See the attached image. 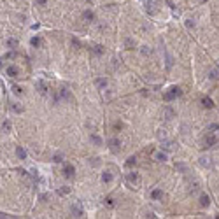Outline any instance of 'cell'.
I'll return each mask as SVG.
<instances>
[{
  "instance_id": "6da1fadb",
  "label": "cell",
  "mask_w": 219,
  "mask_h": 219,
  "mask_svg": "<svg viewBox=\"0 0 219 219\" xmlns=\"http://www.w3.org/2000/svg\"><path fill=\"white\" fill-rule=\"evenodd\" d=\"M179 95H181V89H179L177 86H173V88H170V91H168V93H165V97H163V98H165L167 102H172L173 98L179 97Z\"/></svg>"
},
{
  "instance_id": "7a4b0ae2",
  "label": "cell",
  "mask_w": 219,
  "mask_h": 219,
  "mask_svg": "<svg viewBox=\"0 0 219 219\" xmlns=\"http://www.w3.org/2000/svg\"><path fill=\"white\" fill-rule=\"evenodd\" d=\"M145 4V11L149 12V14H156V0H142Z\"/></svg>"
},
{
  "instance_id": "3957f363",
  "label": "cell",
  "mask_w": 219,
  "mask_h": 219,
  "mask_svg": "<svg viewBox=\"0 0 219 219\" xmlns=\"http://www.w3.org/2000/svg\"><path fill=\"white\" fill-rule=\"evenodd\" d=\"M126 181L130 182L132 186H137V184H140V177H138L135 172H132V173H126Z\"/></svg>"
},
{
  "instance_id": "277c9868",
  "label": "cell",
  "mask_w": 219,
  "mask_h": 219,
  "mask_svg": "<svg viewBox=\"0 0 219 219\" xmlns=\"http://www.w3.org/2000/svg\"><path fill=\"white\" fill-rule=\"evenodd\" d=\"M70 212H72V217H82L84 216V212H82V209H81V205H72V209H70Z\"/></svg>"
},
{
  "instance_id": "5b68a950",
  "label": "cell",
  "mask_w": 219,
  "mask_h": 219,
  "mask_svg": "<svg viewBox=\"0 0 219 219\" xmlns=\"http://www.w3.org/2000/svg\"><path fill=\"white\" fill-rule=\"evenodd\" d=\"M63 173L67 175V177H72L75 173V168L72 167V165H65V168H63Z\"/></svg>"
},
{
  "instance_id": "8992f818",
  "label": "cell",
  "mask_w": 219,
  "mask_h": 219,
  "mask_svg": "<svg viewBox=\"0 0 219 219\" xmlns=\"http://www.w3.org/2000/svg\"><path fill=\"white\" fill-rule=\"evenodd\" d=\"M109 145H110V149H112V151H117V149H119V145H121V142H119L117 138H110Z\"/></svg>"
},
{
  "instance_id": "52a82bcc",
  "label": "cell",
  "mask_w": 219,
  "mask_h": 219,
  "mask_svg": "<svg viewBox=\"0 0 219 219\" xmlns=\"http://www.w3.org/2000/svg\"><path fill=\"white\" fill-rule=\"evenodd\" d=\"M214 144H216V137H214V135H209L207 140H205V147H212Z\"/></svg>"
},
{
  "instance_id": "ba28073f",
  "label": "cell",
  "mask_w": 219,
  "mask_h": 219,
  "mask_svg": "<svg viewBox=\"0 0 219 219\" xmlns=\"http://www.w3.org/2000/svg\"><path fill=\"white\" fill-rule=\"evenodd\" d=\"M16 154H18V158H19V160H25V158H26V151L21 149V147H18V149H16Z\"/></svg>"
},
{
  "instance_id": "9c48e42d",
  "label": "cell",
  "mask_w": 219,
  "mask_h": 219,
  "mask_svg": "<svg viewBox=\"0 0 219 219\" xmlns=\"http://www.w3.org/2000/svg\"><path fill=\"white\" fill-rule=\"evenodd\" d=\"M200 203H202V207H207L209 203H210V198H209L207 195H202V198H200Z\"/></svg>"
},
{
  "instance_id": "30bf717a",
  "label": "cell",
  "mask_w": 219,
  "mask_h": 219,
  "mask_svg": "<svg viewBox=\"0 0 219 219\" xmlns=\"http://www.w3.org/2000/svg\"><path fill=\"white\" fill-rule=\"evenodd\" d=\"M202 104H203V107H207V109H212V107H214V104H212V100H210V98H203Z\"/></svg>"
},
{
  "instance_id": "8fae6325",
  "label": "cell",
  "mask_w": 219,
  "mask_h": 219,
  "mask_svg": "<svg viewBox=\"0 0 219 219\" xmlns=\"http://www.w3.org/2000/svg\"><path fill=\"white\" fill-rule=\"evenodd\" d=\"M69 193H70V188H67V186H63V188L58 189V195L60 196H65V195H69Z\"/></svg>"
},
{
  "instance_id": "7c38bea8",
  "label": "cell",
  "mask_w": 219,
  "mask_h": 219,
  "mask_svg": "<svg viewBox=\"0 0 219 219\" xmlns=\"http://www.w3.org/2000/svg\"><path fill=\"white\" fill-rule=\"evenodd\" d=\"M7 75L16 77V75H18V69H16V67H9V69H7Z\"/></svg>"
},
{
  "instance_id": "4fadbf2b",
  "label": "cell",
  "mask_w": 219,
  "mask_h": 219,
  "mask_svg": "<svg viewBox=\"0 0 219 219\" xmlns=\"http://www.w3.org/2000/svg\"><path fill=\"white\" fill-rule=\"evenodd\" d=\"M102 181H104V182H110V181H112V175H110V172H104V175H102Z\"/></svg>"
},
{
  "instance_id": "5bb4252c",
  "label": "cell",
  "mask_w": 219,
  "mask_h": 219,
  "mask_svg": "<svg viewBox=\"0 0 219 219\" xmlns=\"http://www.w3.org/2000/svg\"><path fill=\"white\" fill-rule=\"evenodd\" d=\"M91 142L97 145H102V138L98 137V135H91Z\"/></svg>"
},
{
  "instance_id": "9a60e30c",
  "label": "cell",
  "mask_w": 219,
  "mask_h": 219,
  "mask_svg": "<svg viewBox=\"0 0 219 219\" xmlns=\"http://www.w3.org/2000/svg\"><path fill=\"white\" fill-rule=\"evenodd\" d=\"M37 88H39V91H41L42 95H46V86H44V82H42V81L37 82Z\"/></svg>"
},
{
  "instance_id": "2e32d148",
  "label": "cell",
  "mask_w": 219,
  "mask_h": 219,
  "mask_svg": "<svg viewBox=\"0 0 219 219\" xmlns=\"http://www.w3.org/2000/svg\"><path fill=\"white\" fill-rule=\"evenodd\" d=\"M82 16H84V19H88V21H91V19H95V16H93V12H91V11H86L84 14H82Z\"/></svg>"
},
{
  "instance_id": "e0dca14e",
  "label": "cell",
  "mask_w": 219,
  "mask_h": 219,
  "mask_svg": "<svg viewBox=\"0 0 219 219\" xmlns=\"http://www.w3.org/2000/svg\"><path fill=\"white\" fill-rule=\"evenodd\" d=\"M156 160H158V161H165V160H167V154H165V153H156Z\"/></svg>"
},
{
  "instance_id": "ac0fdd59",
  "label": "cell",
  "mask_w": 219,
  "mask_h": 219,
  "mask_svg": "<svg viewBox=\"0 0 219 219\" xmlns=\"http://www.w3.org/2000/svg\"><path fill=\"white\" fill-rule=\"evenodd\" d=\"M97 86L98 88H105L107 86V79H97Z\"/></svg>"
},
{
  "instance_id": "d6986e66",
  "label": "cell",
  "mask_w": 219,
  "mask_h": 219,
  "mask_svg": "<svg viewBox=\"0 0 219 219\" xmlns=\"http://www.w3.org/2000/svg\"><path fill=\"white\" fill-rule=\"evenodd\" d=\"M93 53H95V54H104V47H102V46H95V47H93Z\"/></svg>"
},
{
  "instance_id": "ffe728a7",
  "label": "cell",
  "mask_w": 219,
  "mask_h": 219,
  "mask_svg": "<svg viewBox=\"0 0 219 219\" xmlns=\"http://www.w3.org/2000/svg\"><path fill=\"white\" fill-rule=\"evenodd\" d=\"M161 195H163V193H161V189H154V191H153V198H154V200L161 198Z\"/></svg>"
},
{
  "instance_id": "44dd1931",
  "label": "cell",
  "mask_w": 219,
  "mask_h": 219,
  "mask_svg": "<svg viewBox=\"0 0 219 219\" xmlns=\"http://www.w3.org/2000/svg\"><path fill=\"white\" fill-rule=\"evenodd\" d=\"M125 44H126L128 49H133V47H135V42H133L132 39H126V41H125Z\"/></svg>"
},
{
  "instance_id": "7402d4cb",
  "label": "cell",
  "mask_w": 219,
  "mask_h": 219,
  "mask_svg": "<svg viewBox=\"0 0 219 219\" xmlns=\"http://www.w3.org/2000/svg\"><path fill=\"white\" fill-rule=\"evenodd\" d=\"M200 163H202L203 167H210V158H202V160H200Z\"/></svg>"
},
{
  "instance_id": "603a6c76",
  "label": "cell",
  "mask_w": 219,
  "mask_h": 219,
  "mask_svg": "<svg viewBox=\"0 0 219 219\" xmlns=\"http://www.w3.org/2000/svg\"><path fill=\"white\" fill-rule=\"evenodd\" d=\"M11 107H12V110H14V112H23L21 105H18V104H11Z\"/></svg>"
},
{
  "instance_id": "cb8c5ba5",
  "label": "cell",
  "mask_w": 219,
  "mask_h": 219,
  "mask_svg": "<svg viewBox=\"0 0 219 219\" xmlns=\"http://www.w3.org/2000/svg\"><path fill=\"white\" fill-rule=\"evenodd\" d=\"M7 46H9V47H16L18 46V41H16V39H9V41H7Z\"/></svg>"
},
{
  "instance_id": "d4e9b609",
  "label": "cell",
  "mask_w": 219,
  "mask_h": 219,
  "mask_svg": "<svg viewBox=\"0 0 219 219\" xmlns=\"http://www.w3.org/2000/svg\"><path fill=\"white\" fill-rule=\"evenodd\" d=\"M12 91L16 93V95H21V88H19V86H16V84H14V86H12Z\"/></svg>"
},
{
  "instance_id": "484cf974",
  "label": "cell",
  "mask_w": 219,
  "mask_h": 219,
  "mask_svg": "<svg viewBox=\"0 0 219 219\" xmlns=\"http://www.w3.org/2000/svg\"><path fill=\"white\" fill-rule=\"evenodd\" d=\"M32 46H39V44H41V41H39V39H37V37H33V39H32Z\"/></svg>"
},
{
  "instance_id": "4316f807",
  "label": "cell",
  "mask_w": 219,
  "mask_h": 219,
  "mask_svg": "<svg viewBox=\"0 0 219 219\" xmlns=\"http://www.w3.org/2000/svg\"><path fill=\"white\" fill-rule=\"evenodd\" d=\"M135 161H137L135 158H130V160L126 161V165H128V167H133V165H135Z\"/></svg>"
},
{
  "instance_id": "83f0119b",
  "label": "cell",
  "mask_w": 219,
  "mask_h": 219,
  "mask_svg": "<svg viewBox=\"0 0 219 219\" xmlns=\"http://www.w3.org/2000/svg\"><path fill=\"white\" fill-rule=\"evenodd\" d=\"M53 161L60 163V161H61V154H56V156H54V158H53Z\"/></svg>"
},
{
  "instance_id": "f1b7e54d",
  "label": "cell",
  "mask_w": 219,
  "mask_h": 219,
  "mask_svg": "<svg viewBox=\"0 0 219 219\" xmlns=\"http://www.w3.org/2000/svg\"><path fill=\"white\" fill-rule=\"evenodd\" d=\"M4 130H5V132H9V130H11V123H4Z\"/></svg>"
},
{
  "instance_id": "f546056e",
  "label": "cell",
  "mask_w": 219,
  "mask_h": 219,
  "mask_svg": "<svg viewBox=\"0 0 219 219\" xmlns=\"http://www.w3.org/2000/svg\"><path fill=\"white\" fill-rule=\"evenodd\" d=\"M210 79H217V72H216V70L210 72Z\"/></svg>"
},
{
  "instance_id": "4dcf8cb0",
  "label": "cell",
  "mask_w": 219,
  "mask_h": 219,
  "mask_svg": "<svg viewBox=\"0 0 219 219\" xmlns=\"http://www.w3.org/2000/svg\"><path fill=\"white\" fill-rule=\"evenodd\" d=\"M72 44H74V46H79V47H81V42L77 41V39H74V41H72Z\"/></svg>"
},
{
  "instance_id": "1f68e13d",
  "label": "cell",
  "mask_w": 219,
  "mask_h": 219,
  "mask_svg": "<svg viewBox=\"0 0 219 219\" xmlns=\"http://www.w3.org/2000/svg\"><path fill=\"white\" fill-rule=\"evenodd\" d=\"M142 53H144V54H149L151 49H147V47H142Z\"/></svg>"
},
{
  "instance_id": "d6a6232c",
  "label": "cell",
  "mask_w": 219,
  "mask_h": 219,
  "mask_svg": "<svg viewBox=\"0 0 219 219\" xmlns=\"http://www.w3.org/2000/svg\"><path fill=\"white\" fill-rule=\"evenodd\" d=\"M37 4H41V5H44V4H46V0H37Z\"/></svg>"
},
{
  "instance_id": "836d02e7",
  "label": "cell",
  "mask_w": 219,
  "mask_h": 219,
  "mask_svg": "<svg viewBox=\"0 0 219 219\" xmlns=\"http://www.w3.org/2000/svg\"><path fill=\"white\" fill-rule=\"evenodd\" d=\"M0 65H2V61H0Z\"/></svg>"
}]
</instances>
